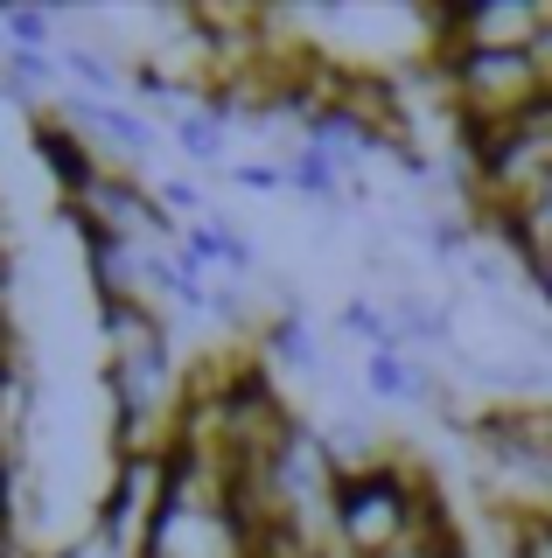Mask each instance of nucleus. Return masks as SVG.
<instances>
[{"mask_svg": "<svg viewBox=\"0 0 552 558\" xmlns=\"http://www.w3.org/2000/svg\"><path fill=\"white\" fill-rule=\"evenodd\" d=\"M36 154H43V168L63 182V203H84L98 182H106V161L92 154V140H84L63 112H49V119H36Z\"/></svg>", "mask_w": 552, "mask_h": 558, "instance_id": "nucleus-1", "label": "nucleus"}, {"mask_svg": "<svg viewBox=\"0 0 552 558\" xmlns=\"http://www.w3.org/2000/svg\"><path fill=\"white\" fill-rule=\"evenodd\" d=\"M63 119H71L84 140H106L119 161H141V154L154 147V126L133 112V105H119V98H84V92H71V98H63Z\"/></svg>", "mask_w": 552, "mask_h": 558, "instance_id": "nucleus-2", "label": "nucleus"}, {"mask_svg": "<svg viewBox=\"0 0 552 558\" xmlns=\"http://www.w3.org/2000/svg\"><path fill=\"white\" fill-rule=\"evenodd\" d=\"M176 252H182V266H196V272H203V266H224V272H252V244L238 238L231 223H211V217H203V223H189Z\"/></svg>", "mask_w": 552, "mask_h": 558, "instance_id": "nucleus-3", "label": "nucleus"}, {"mask_svg": "<svg viewBox=\"0 0 552 558\" xmlns=\"http://www.w3.org/2000/svg\"><path fill=\"white\" fill-rule=\"evenodd\" d=\"M364 384H371L377 398H392V405H412V398H427V391H434V384H427V377H420V371H412V363L399 356V342H392V349H371Z\"/></svg>", "mask_w": 552, "mask_h": 558, "instance_id": "nucleus-4", "label": "nucleus"}, {"mask_svg": "<svg viewBox=\"0 0 552 558\" xmlns=\"http://www.w3.org/2000/svg\"><path fill=\"white\" fill-rule=\"evenodd\" d=\"M266 363H280V371H315V336H308V322L295 307L266 322Z\"/></svg>", "mask_w": 552, "mask_h": 558, "instance_id": "nucleus-5", "label": "nucleus"}, {"mask_svg": "<svg viewBox=\"0 0 552 558\" xmlns=\"http://www.w3.org/2000/svg\"><path fill=\"white\" fill-rule=\"evenodd\" d=\"M336 174H343V161L336 154H322V147H301L295 161H287V189H301V196H315V203H329L336 196Z\"/></svg>", "mask_w": 552, "mask_h": 558, "instance_id": "nucleus-6", "label": "nucleus"}, {"mask_svg": "<svg viewBox=\"0 0 552 558\" xmlns=\"http://www.w3.org/2000/svg\"><path fill=\"white\" fill-rule=\"evenodd\" d=\"M224 133H231V119H217V112H189V119H176L182 154H196V161H217V154H224Z\"/></svg>", "mask_w": 552, "mask_h": 558, "instance_id": "nucleus-7", "label": "nucleus"}, {"mask_svg": "<svg viewBox=\"0 0 552 558\" xmlns=\"http://www.w3.org/2000/svg\"><path fill=\"white\" fill-rule=\"evenodd\" d=\"M0 28H8V49H36V57H49V14L43 8H0Z\"/></svg>", "mask_w": 552, "mask_h": 558, "instance_id": "nucleus-8", "label": "nucleus"}, {"mask_svg": "<svg viewBox=\"0 0 552 558\" xmlns=\"http://www.w3.org/2000/svg\"><path fill=\"white\" fill-rule=\"evenodd\" d=\"M63 70L84 84V98H112L119 92V70L98 57V49H63Z\"/></svg>", "mask_w": 552, "mask_h": 558, "instance_id": "nucleus-9", "label": "nucleus"}, {"mask_svg": "<svg viewBox=\"0 0 552 558\" xmlns=\"http://www.w3.org/2000/svg\"><path fill=\"white\" fill-rule=\"evenodd\" d=\"M231 182H238V189H287V168H273V161H245V168H231Z\"/></svg>", "mask_w": 552, "mask_h": 558, "instance_id": "nucleus-10", "label": "nucleus"}]
</instances>
